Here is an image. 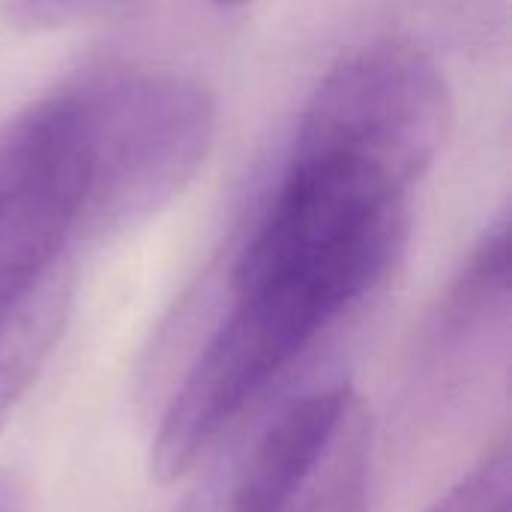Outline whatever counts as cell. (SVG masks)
Segmentation results:
<instances>
[{
  "mask_svg": "<svg viewBox=\"0 0 512 512\" xmlns=\"http://www.w3.org/2000/svg\"><path fill=\"white\" fill-rule=\"evenodd\" d=\"M69 300L72 273H63L0 324V429L51 357L66 324Z\"/></svg>",
  "mask_w": 512,
  "mask_h": 512,
  "instance_id": "6",
  "label": "cell"
},
{
  "mask_svg": "<svg viewBox=\"0 0 512 512\" xmlns=\"http://www.w3.org/2000/svg\"><path fill=\"white\" fill-rule=\"evenodd\" d=\"M129 0H0L6 24L27 33L63 30L111 15Z\"/></svg>",
  "mask_w": 512,
  "mask_h": 512,
  "instance_id": "9",
  "label": "cell"
},
{
  "mask_svg": "<svg viewBox=\"0 0 512 512\" xmlns=\"http://www.w3.org/2000/svg\"><path fill=\"white\" fill-rule=\"evenodd\" d=\"M510 498V447L501 441L453 489H447L429 512H510Z\"/></svg>",
  "mask_w": 512,
  "mask_h": 512,
  "instance_id": "8",
  "label": "cell"
},
{
  "mask_svg": "<svg viewBox=\"0 0 512 512\" xmlns=\"http://www.w3.org/2000/svg\"><path fill=\"white\" fill-rule=\"evenodd\" d=\"M75 177L78 237H120L165 210L201 171L216 99L192 75L111 66L51 93Z\"/></svg>",
  "mask_w": 512,
  "mask_h": 512,
  "instance_id": "2",
  "label": "cell"
},
{
  "mask_svg": "<svg viewBox=\"0 0 512 512\" xmlns=\"http://www.w3.org/2000/svg\"><path fill=\"white\" fill-rule=\"evenodd\" d=\"M213 6H243V3H249V0H210Z\"/></svg>",
  "mask_w": 512,
  "mask_h": 512,
  "instance_id": "13",
  "label": "cell"
},
{
  "mask_svg": "<svg viewBox=\"0 0 512 512\" xmlns=\"http://www.w3.org/2000/svg\"><path fill=\"white\" fill-rule=\"evenodd\" d=\"M24 189V138L15 117L0 126V261L9 243L12 219Z\"/></svg>",
  "mask_w": 512,
  "mask_h": 512,
  "instance_id": "10",
  "label": "cell"
},
{
  "mask_svg": "<svg viewBox=\"0 0 512 512\" xmlns=\"http://www.w3.org/2000/svg\"><path fill=\"white\" fill-rule=\"evenodd\" d=\"M369 486H372V423L363 399H357L297 512H366Z\"/></svg>",
  "mask_w": 512,
  "mask_h": 512,
  "instance_id": "7",
  "label": "cell"
},
{
  "mask_svg": "<svg viewBox=\"0 0 512 512\" xmlns=\"http://www.w3.org/2000/svg\"><path fill=\"white\" fill-rule=\"evenodd\" d=\"M450 87L417 45L381 39L342 54L300 111L288 150L336 153L417 186L444 150Z\"/></svg>",
  "mask_w": 512,
  "mask_h": 512,
  "instance_id": "3",
  "label": "cell"
},
{
  "mask_svg": "<svg viewBox=\"0 0 512 512\" xmlns=\"http://www.w3.org/2000/svg\"><path fill=\"white\" fill-rule=\"evenodd\" d=\"M510 333V222L501 216L474 243L432 309L414 354L417 396L438 405L459 396L471 375L504 348Z\"/></svg>",
  "mask_w": 512,
  "mask_h": 512,
  "instance_id": "4",
  "label": "cell"
},
{
  "mask_svg": "<svg viewBox=\"0 0 512 512\" xmlns=\"http://www.w3.org/2000/svg\"><path fill=\"white\" fill-rule=\"evenodd\" d=\"M0 512H30V489L18 471H0Z\"/></svg>",
  "mask_w": 512,
  "mask_h": 512,
  "instance_id": "12",
  "label": "cell"
},
{
  "mask_svg": "<svg viewBox=\"0 0 512 512\" xmlns=\"http://www.w3.org/2000/svg\"><path fill=\"white\" fill-rule=\"evenodd\" d=\"M408 201L411 186L375 165L288 150L237 246L228 303L186 366L198 402L237 417L294 375L402 261Z\"/></svg>",
  "mask_w": 512,
  "mask_h": 512,
  "instance_id": "1",
  "label": "cell"
},
{
  "mask_svg": "<svg viewBox=\"0 0 512 512\" xmlns=\"http://www.w3.org/2000/svg\"><path fill=\"white\" fill-rule=\"evenodd\" d=\"M219 483H222V468L219 465L207 468V474L195 483V489L186 492V498L174 507V512H216Z\"/></svg>",
  "mask_w": 512,
  "mask_h": 512,
  "instance_id": "11",
  "label": "cell"
},
{
  "mask_svg": "<svg viewBox=\"0 0 512 512\" xmlns=\"http://www.w3.org/2000/svg\"><path fill=\"white\" fill-rule=\"evenodd\" d=\"M357 399L345 384L291 399L243 456L222 462L216 512H297Z\"/></svg>",
  "mask_w": 512,
  "mask_h": 512,
  "instance_id": "5",
  "label": "cell"
}]
</instances>
